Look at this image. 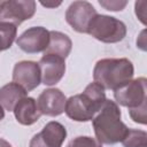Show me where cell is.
Masks as SVG:
<instances>
[{"mask_svg": "<svg viewBox=\"0 0 147 147\" xmlns=\"http://www.w3.org/2000/svg\"><path fill=\"white\" fill-rule=\"evenodd\" d=\"M65 138V127L61 123L52 121L44 126L41 132L32 137L29 147H62Z\"/></svg>", "mask_w": 147, "mask_h": 147, "instance_id": "10", "label": "cell"}, {"mask_svg": "<svg viewBox=\"0 0 147 147\" xmlns=\"http://www.w3.org/2000/svg\"><path fill=\"white\" fill-rule=\"evenodd\" d=\"M0 147H11V145L5 139H0Z\"/></svg>", "mask_w": 147, "mask_h": 147, "instance_id": "22", "label": "cell"}, {"mask_svg": "<svg viewBox=\"0 0 147 147\" xmlns=\"http://www.w3.org/2000/svg\"><path fill=\"white\" fill-rule=\"evenodd\" d=\"M146 84L147 80L144 77L130 80L124 86L114 91V98L121 106L127 107L129 109L138 108L147 101Z\"/></svg>", "mask_w": 147, "mask_h": 147, "instance_id": "6", "label": "cell"}, {"mask_svg": "<svg viewBox=\"0 0 147 147\" xmlns=\"http://www.w3.org/2000/svg\"><path fill=\"white\" fill-rule=\"evenodd\" d=\"M13 111L16 121L22 125H32L41 116L37 101L33 98H29V96L22 99L15 106Z\"/></svg>", "mask_w": 147, "mask_h": 147, "instance_id": "13", "label": "cell"}, {"mask_svg": "<svg viewBox=\"0 0 147 147\" xmlns=\"http://www.w3.org/2000/svg\"><path fill=\"white\" fill-rule=\"evenodd\" d=\"M87 33L99 41L114 44L124 39L126 36V26L122 21L113 16L96 14L88 25Z\"/></svg>", "mask_w": 147, "mask_h": 147, "instance_id": "4", "label": "cell"}, {"mask_svg": "<svg viewBox=\"0 0 147 147\" xmlns=\"http://www.w3.org/2000/svg\"><path fill=\"white\" fill-rule=\"evenodd\" d=\"M26 91L16 83L6 84L0 88V106L8 110L13 111L15 106L24 98H26Z\"/></svg>", "mask_w": 147, "mask_h": 147, "instance_id": "14", "label": "cell"}, {"mask_svg": "<svg viewBox=\"0 0 147 147\" xmlns=\"http://www.w3.org/2000/svg\"><path fill=\"white\" fill-rule=\"evenodd\" d=\"M96 15L95 8L87 1H74L65 11L67 23L79 33H87L91 21Z\"/></svg>", "mask_w": 147, "mask_h": 147, "instance_id": "7", "label": "cell"}, {"mask_svg": "<svg viewBox=\"0 0 147 147\" xmlns=\"http://www.w3.org/2000/svg\"><path fill=\"white\" fill-rule=\"evenodd\" d=\"M17 34V26L10 23H0V51L10 48Z\"/></svg>", "mask_w": 147, "mask_h": 147, "instance_id": "16", "label": "cell"}, {"mask_svg": "<svg viewBox=\"0 0 147 147\" xmlns=\"http://www.w3.org/2000/svg\"><path fill=\"white\" fill-rule=\"evenodd\" d=\"M65 95L59 88H47L42 91L38 98L37 105L41 115L59 116L64 111Z\"/></svg>", "mask_w": 147, "mask_h": 147, "instance_id": "12", "label": "cell"}, {"mask_svg": "<svg viewBox=\"0 0 147 147\" xmlns=\"http://www.w3.org/2000/svg\"><path fill=\"white\" fill-rule=\"evenodd\" d=\"M133 74V64L127 59H102L95 63L93 79L105 90L116 91L132 80Z\"/></svg>", "mask_w": 147, "mask_h": 147, "instance_id": "3", "label": "cell"}, {"mask_svg": "<svg viewBox=\"0 0 147 147\" xmlns=\"http://www.w3.org/2000/svg\"><path fill=\"white\" fill-rule=\"evenodd\" d=\"M36 11L33 0H7L0 2V23H10L20 25L22 22L30 20Z\"/></svg>", "mask_w": 147, "mask_h": 147, "instance_id": "5", "label": "cell"}, {"mask_svg": "<svg viewBox=\"0 0 147 147\" xmlns=\"http://www.w3.org/2000/svg\"><path fill=\"white\" fill-rule=\"evenodd\" d=\"M106 101L105 88L96 83L86 86L82 94L70 96L65 101L64 111L69 118L76 122L92 121Z\"/></svg>", "mask_w": 147, "mask_h": 147, "instance_id": "2", "label": "cell"}, {"mask_svg": "<svg viewBox=\"0 0 147 147\" xmlns=\"http://www.w3.org/2000/svg\"><path fill=\"white\" fill-rule=\"evenodd\" d=\"M13 82L22 86L26 92L33 91L41 82L38 63L33 61L17 62L13 70Z\"/></svg>", "mask_w": 147, "mask_h": 147, "instance_id": "9", "label": "cell"}, {"mask_svg": "<svg viewBox=\"0 0 147 147\" xmlns=\"http://www.w3.org/2000/svg\"><path fill=\"white\" fill-rule=\"evenodd\" d=\"M147 133L142 130L129 129L126 136L122 140L124 147H146Z\"/></svg>", "mask_w": 147, "mask_h": 147, "instance_id": "17", "label": "cell"}, {"mask_svg": "<svg viewBox=\"0 0 147 147\" xmlns=\"http://www.w3.org/2000/svg\"><path fill=\"white\" fill-rule=\"evenodd\" d=\"M146 103L141 105L140 107L138 108H133V109H129V113H130V116L131 118L137 122V123H140V124H146Z\"/></svg>", "mask_w": 147, "mask_h": 147, "instance_id": "19", "label": "cell"}, {"mask_svg": "<svg viewBox=\"0 0 147 147\" xmlns=\"http://www.w3.org/2000/svg\"><path fill=\"white\" fill-rule=\"evenodd\" d=\"M42 6L45 7H57L61 5V2H54V3H51V2H41Z\"/></svg>", "mask_w": 147, "mask_h": 147, "instance_id": "21", "label": "cell"}, {"mask_svg": "<svg viewBox=\"0 0 147 147\" xmlns=\"http://www.w3.org/2000/svg\"><path fill=\"white\" fill-rule=\"evenodd\" d=\"M49 42V31L42 26H33L25 30L17 39L16 45L25 53L36 54L45 52Z\"/></svg>", "mask_w": 147, "mask_h": 147, "instance_id": "8", "label": "cell"}, {"mask_svg": "<svg viewBox=\"0 0 147 147\" xmlns=\"http://www.w3.org/2000/svg\"><path fill=\"white\" fill-rule=\"evenodd\" d=\"M38 65L40 69L41 83L47 86L57 84L65 72L64 59L57 55L44 54V56L38 62Z\"/></svg>", "mask_w": 147, "mask_h": 147, "instance_id": "11", "label": "cell"}, {"mask_svg": "<svg viewBox=\"0 0 147 147\" xmlns=\"http://www.w3.org/2000/svg\"><path fill=\"white\" fill-rule=\"evenodd\" d=\"M3 117H5V110H3V108L0 106V121H1Z\"/></svg>", "mask_w": 147, "mask_h": 147, "instance_id": "23", "label": "cell"}, {"mask_svg": "<svg viewBox=\"0 0 147 147\" xmlns=\"http://www.w3.org/2000/svg\"><path fill=\"white\" fill-rule=\"evenodd\" d=\"M71 47V39L67 34L59 31H49V42L44 54H53L65 59L70 54Z\"/></svg>", "mask_w": 147, "mask_h": 147, "instance_id": "15", "label": "cell"}, {"mask_svg": "<svg viewBox=\"0 0 147 147\" xmlns=\"http://www.w3.org/2000/svg\"><path fill=\"white\" fill-rule=\"evenodd\" d=\"M99 3L105 7L107 10H113V11H117V10H122L125 6H126V1H99Z\"/></svg>", "mask_w": 147, "mask_h": 147, "instance_id": "20", "label": "cell"}, {"mask_svg": "<svg viewBox=\"0 0 147 147\" xmlns=\"http://www.w3.org/2000/svg\"><path fill=\"white\" fill-rule=\"evenodd\" d=\"M98 113L92 119L96 140L106 145H114L122 141L129 127L121 121V110L117 103L106 99Z\"/></svg>", "mask_w": 147, "mask_h": 147, "instance_id": "1", "label": "cell"}, {"mask_svg": "<svg viewBox=\"0 0 147 147\" xmlns=\"http://www.w3.org/2000/svg\"><path fill=\"white\" fill-rule=\"evenodd\" d=\"M67 147H102V145L94 138L87 136H80L72 139Z\"/></svg>", "mask_w": 147, "mask_h": 147, "instance_id": "18", "label": "cell"}]
</instances>
